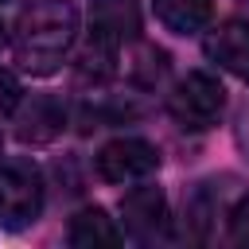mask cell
<instances>
[{"instance_id":"8","label":"cell","mask_w":249,"mask_h":249,"mask_svg":"<svg viewBox=\"0 0 249 249\" xmlns=\"http://www.w3.org/2000/svg\"><path fill=\"white\" fill-rule=\"evenodd\" d=\"M16 124H19V128H16L19 140H31V144L54 140V136L62 132V124H66V105H62L58 97H31V101L19 109Z\"/></svg>"},{"instance_id":"13","label":"cell","mask_w":249,"mask_h":249,"mask_svg":"<svg viewBox=\"0 0 249 249\" xmlns=\"http://www.w3.org/2000/svg\"><path fill=\"white\" fill-rule=\"evenodd\" d=\"M237 144L245 148V156H249V105L241 109V117H237Z\"/></svg>"},{"instance_id":"7","label":"cell","mask_w":249,"mask_h":249,"mask_svg":"<svg viewBox=\"0 0 249 249\" xmlns=\"http://www.w3.org/2000/svg\"><path fill=\"white\" fill-rule=\"evenodd\" d=\"M202 51H206V58L218 62L226 74L249 82V19H226V23H218V27L206 35Z\"/></svg>"},{"instance_id":"15","label":"cell","mask_w":249,"mask_h":249,"mask_svg":"<svg viewBox=\"0 0 249 249\" xmlns=\"http://www.w3.org/2000/svg\"><path fill=\"white\" fill-rule=\"evenodd\" d=\"M0 152H4V140H0Z\"/></svg>"},{"instance_id":"11","label":"cell","mask_w":249,"mask_h":249,"mask_svg":"<svg viewBox=\"0 0 249 249\" xmlns=\"http://www.w3.org/2000/svg\"><path fill=\"white\" fill-rule=\"evenodd\" d=\"M230 241L233 245H241V249H249V195H241L233 206H230Z\"/></svg>"},{"instance_id":"3","label":"cell","mask_w":249,"mask_h":249,"mask_svg":"<svg viewBox=\"0 0 249 249\" xmlns=\"http://www.w3.org/2000/svg\"><path fill=\"white\" fill-rule=\"evenodd\" d=\"M222 109H226V89H222V82H218L214 74H206V70L183 74V78L171 86V93H167V113H171L183 128H210V124H218Z\"/></svg>"},{"instance_id":"12","label":"cell","mask_w":249,"mask_h":249,"mask_svg":"<svg viewBox=\"0 0 249 249\" xmlns=\"http://www.w3.org/2000/svg\"><path fill=\"white\" fill-rule=\"evenodd\" d=\"M19 97H23V93H19V82H16L8 70H0V117L12 113V109L19 105Z\"/></svg>"},{"instance_id":"6","label":"cell","mask_w":249,"mask_h":249,"mask_svg":"<svg viewBox=\"0 0 249 249\" xmlns=\"http://www.w3.org/2000/svg\"><path fill=\"white\" fill-rule=\"evenodd\" d=\"M136 35H140L136 0H93L89 4V39L121 51L124 43H136Z\"/></svg>"},{"instance_id":"2","label":"cell","mask_w":249,"mask_h":249,"mask_svg":"<svg viewBox=\"0 0 249 249\" xmlns=\"http://www.w3.org/2000/svg\"><path fill=\"white\" fill-rule=\"evenodd\" d=\"M43 171L31 160H8L0 163V226L4 230H27L43 214Z\"/></svg>"},{"instance_id":"10","label":"cell","mask_w":249,"mask_h":249,"mask_svg":"<svg viewBox=\"0 0 249 249\" xmlns=\"http://www.w3.org/2000/svg\"><path fill=\"white\" fill-rule=\"evenodd\" d=\"M160 23L175 35H195L210 23V12H214V0H152Z\"/></svg>"},{"instance_id":"14","label":"cell","mask_w":249,"mask_h":249,"mask_svg":"<svg viewBox=\"0 0 249 249\" xmlns=\"http://www.w3.org/2000/svg\"><path fill=\"white\" fill-rule=\"evenodd\" d=\"M4 39H8V31H4V19H0V47H4Z\"/></svg>"},{"instance_id":"4","label":"cell","mask_w":249,"mask_h":249,"mask_svg":"<svg viewBox=\"0 0 249 249\" xmlns=\"http://www.w3.org/2000/svg\"><path fill=\"white\" fill-rule=\"evenodd\" d=\"M156 167H160V152L140 136H117L97 152V175L105 183H136L148 179Z\"/></svg>"},{"instance_id":"5","label":"cell","mask_w":249,"mask_h":249,"mask_svg":"<svg viewBox=\"0 0 249 249\" xmlns=\"http://www.w3.org/2000/svg\"><path fill=\"white\" fill-rule=\"evenodd\" d=\"M121 218H124V230L152 245L167 233V198L160 187H132L124 198H121Z\"/></svg>"},{"instance_id":"9","label":"cell","mask_w":249,"mask_h":249,"mask_svg":"<svg viewBox=\"0 0 249 249\" xmlns=\"http://www.w3.org/2000/svg\"><path fill=\"white\" fill-rule=\"evenodd\" d=\"M121 226L101 210V206H86L70 218V230H66V241L74 249H97V245H121Z\"/></svg>"},{"instance_id":"1","label":"cell","mask_w":249,"mask_h":249,"mask_svg":"<svg viewBox=\"0 0 249 249\" xmlns=\"http://www.w3.org/2000/svg\"><path fill=\"white\" fill-rule=\"evenodd\" d=\"M78 43V8L70 0H27L12 23V54L27 74H54Z\"/></svg>"}]
</instances>
